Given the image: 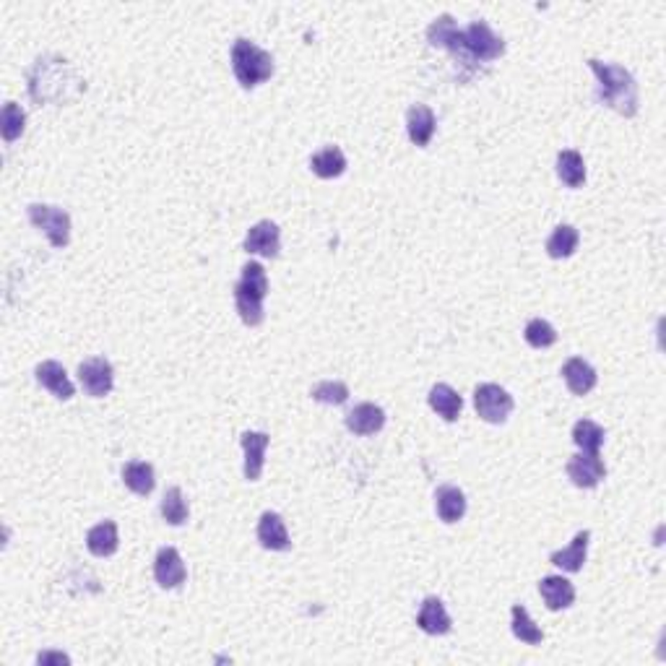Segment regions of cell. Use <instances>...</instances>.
<instances>
[{
	"instance_id": "obj_29",
	"label": "cell",
	"mask_w": 666,
	"mask_h": 666,
	"mask_svg": "<svg viewBox=\"0 0 666 666\" xmlns=\"http://www.w3.org/2000/svg\"><path fill=\"white\" fill-rule=\"evenodd\" d=\"M187 515H190V511H187V503L182 497V489L180 487H170L164 492V497H162V518L170 526H182L187 520Z\"/></svg>"
},
{
	"instance_id": "obj_34",
	"label": "cell",
	"mask_w": 666,
	"mask_h": 666,
	"mask_svg": "<svg viewBox=\"0 0 666 666\" xmlns=\"http://www.w3.org/2000/svg\"><path fill=\"white\" fill-rule=\"evenodd\" d=\"M39 664H47V662H58V664H68V656H62V654H39V659H37Z\"/></svg>"
},
{
	"instance_id": "obj_22",
	"label": "cell",
	"mask_w": 666,
	"mask_h": 666,
	"mask_svg": "<svg viewBox=\"0 0 666 666\" xmlns=\"http://www.w3.org/2000/svg\"><path fill=\"white\" fill-rule=\"evenodd\" d=\"M429 406H432V412H437L445 422H455L458 414H461V409H463V398L455 394L448 383H437V386H432V391H429Z\"/></svg>"
},
{
	"instance_id": "obj_1",
	"label": "cell",
	"mask_w": 666,
	"mask_h": 666,
	"mask_svg": "<svg viewBox=\"0 0 666 666\" xmlns=\"http://www.w3.org/2000/svg\"><path fill=\"white\" fill-rule=\"evenodd\" d=\"M588 68L599 79V91L596 99L604 102L606 107L617 110L625 118H633L637 112V84L630 71L614 62H602L596 58L588 61Z\"/></svg>"
},
{
	"instance_id": "obj_28",
	"label": "cell",
	"mask_w": 666,
	"mask_h": 666,
	"mask_svg": "<svg viewBox=\"0 0 666 666\" xmlns=\"http://www.w3.org/2000/svg\"><path fill=\"white\" fill-rule=\"evenodd\" d=\"M573 443L583 454H599V448L604 445V429L591 420H580L573 427Z\"/></svg>"
},
{
	"instance_id": "obj_17",
	"label": "cell",
	"mask_w": 666,
	"mask_h": 666,
	"mask_svg": "<svg viewBox=\"0 0 666 666\" xmlns=\"http://www.w3.org/2000/svg\"><path fill=\"white\" fill-rule=\"evenodd\" d=\"M406 130L414 146H427L435 136V112L427 104H414L406 112Z\"/></svg>"
},
{
	"instance_id": "obj_14",
	"label": "cell",
	"mask_w": 666,
	"mask_h": 666,
	"mask_svg": "<svg viewBox=\"0 0 666 666\" xmlns=\"http://www.w3.org/2000/svg\"><path fill=\"white\" fill-rule=\"evenodd\" d=\"M417 625L427 636H445L451 633V614L445 612V604L437 596H427L417 614Z\"/></svg>"
},
{
	"instance_id": "obj_10",
	"label": "cell",
	"mask_w": 666,
	"mask_h": 666,
	"mask_svg": "<svg viewBox=\"0 0 666 666\" xmlns=\"http://www.w3.org/2000/svg\"><path fill=\"white\" fill-rule=\"evenodd\" d=\"M245 250L253 255H263V258H276L281 250V232L273 221H258L255 227H250L247 237H245Z\"/></svg>"
},
{
	"instance_id": "obj_5",
	"label": "cell",
	"mask_w": 666,
	"mask_h": 666,
	"mask_svg": "<svg viewBox=\"0 0 666 666\" xmlns=\"http://www.w3.org/2000/svg\"><path fill=\"white\" fill-rule=\"evenodd\" d=\"M474 406H477V414L489 424H503L511 412H513V395L508 394L505 388L495 386V383H482L477 391H474Z\"/></svg>"
},
{
	"instance_id": "obj_24",
	"label": "cell",
	"mask_w": 666,
	"mask_h": 666,
	"mask_svg": "<svg viewBox=\"0 0 666 666\" xmlns=\"http://www.w3.org/2000/svg\"><path fill=\"white\" fill-rule=\"evenodd\" d=\"M427 39L432 47H443V50H461V29L455 27L454 16H440L429 24L427 29Z\"/></svg>"
},
{
	"instance_id": "obj_30",
	"label": "cell",
	"mask_w": 666,
	"mask_h": 666,
	"mask_svg": "<svg viewBox=\"0 0 666 666\" xmlns=\"http://www.w3.org/2000/svg\"><path fill=\"white\" fill-rule=\"evenodd\" d=\"M511 617H513V636L518 637V640H523V643H529V645H539V643L545 640V633L534 625V620L529 617L526 606L515 604L513 609H511Z\"/></svg>"
},
{
	"instance_id": "obj_8",
	"label": "cell",
	"mask_w": 666,
	"mask_h": 666,
	"mask_svg": "<svg viewBox=\"0 0 666 666\" xmlns=\"http://www.w3.org/2000/svg\"><path fill=\"white\" fill-rule=\"evenodd\" d=\"M568 477L576 487L594 489L606 477L604 461L596 454H578L568 461Z\"/></svg>"
},
{
	"instance_id": "obj_12",
	"label": "cell",
	"mask_w": 666,
	"mask_h": 666,
	"mask_svg": "<svg viewBox=\"0 0 666 666\" xmlns=\"http://www.w3.org/2000/svg\"><path fill=\"white\" fill-rule=\"evenodd\" d=\"M37 383L42 386V388H47L50 394L55 395V398H61V401H68V398H73V383L68 380V375H65V367L61 362H53V360H47V362L37 364Z\"/></svg>"
},
{
	"instance_id": "obj_31",
	"label": "cell",
	"mask_w": 666,
	"mask_h": 666,
	"mask_svg": "<svg viewBox=\"0 0 666 666\" xmlns=\"http://www.w3.org/2000/svg\"><path fill=\"white\" fill-rule=\"evenodd\" d=\"M24 125H27V115L24 110L16 104V102H5L3 107V115H0V130H3V138L11 144L16 141L21 133H24Z\"/></svg>"
},
{
	"instance_id": "obj_21",
	"label": "cell",
	"mask_w": 666,
	"mask_h": 666,
	"mask_svg": "<svg viewBox=\"0 0 666 666\" xmlns=\"http://www.w3.org/2000/svg\"><path fill=\"white\" fill-rule=\"evenodd\" d=\"M435 508L443 523H458L466 513V497L458 487L443 485L435 492Z\"/></svg>"
},
{
	"instance_id": "obj_7",
	"label": "cell",
	"mask_w": 666,
	"mask_h": 666,
	"mask_svg": "<svg viewBox=\"0 0 666 666\" xmlns=\"http://www.w3.org/2000/svg\"><path fill=\"white\" fill-rule=\"evenodd\" d=\"M79 380H81L84 391L91 398H102V395H107L112 391L115 370H112V364L107 362L104 357H91V360L81 362V367H79Z\"/></svg>"
},
{
	"instance_id": "obj_18",
	"label": "cell",
	"mask_w": 666,
	"mask_h": 666,
	"mask_svg": "<svg viewBox=\"0 0 666 666\" xmlns=\"http://www.w3.org/2000/svg\"><path fill=\"white\" fill-rule=\"evenodd\" d=\"M386 424V412L375 404H360L346 414V427L354 435H375Z\"/></svg>"
},
{
	"instance_id": "obj_15",
	"label": "cell",
	"mask_w": 666,
	"mask_h": 666,
	"mask_svg": "<svg viewBox=\"0 0 666 666\" xmlns=\"http://www.w3.org/2000/svg\"><path fill=\"white\" fill-rule=\"evenodd\" d=\"M562 378H565L570 394L576 395L591 394L596 388V380H599L596 370L586 362V360H580V357H570L568 362L562 364Z\"/></svg>"
},
{
	"instance_id": "obj_23",
	"label": "cell",
	"mask_w": 666,
	"mask_h": 666,
	"mask_svg": "<svg viewBox=\"0 0 666 666\" xmlns=\"http://www.w3.org/2000/svg\"><path fill=\"white\" fill-rule=\"evenodd\" d=\"M122 482H125V487H128L130 492H136V495H141V497L152 495L154 485H156V479H154V466L152 463H146V461H130V463H125V466H122Z\"/></svg>"
},
{
	"instance_id": "obj_9",
	"label": "cell",
	"mask_w": 666,
	"mask_h": 666,
	"mask_svg": "<svg viewBox=\"0 0 666 666\" xmlns=\"http://www.w3.org/2000/svg\"><path fill=\"white\" fill-rule=\"evenodd\" d=\"M154 578L162 588H178L180 583H185L187 570L182 562L180 552L175 546H162L156 560H154Z\"/></svg>"
},
{
	"instance_id": "obj_26",
	"label": "cell",
	"mask_w": 666,
	"mask_h": 666,
	"mask_svg": "<svg viewBox=\"0 0 666 666\" xmlns=\"http://www.w3.org/2000/svg\"><path fill=\"white\" fill-rule=\"evenodd\" d=\"M578 243H580V235H578L576 227L560 224L546 240V253H549V258H570L578 250Z\"/></svg>"
},
{
	"instance_id": "obj_4",
	"label": "cell",
	"mask_w": 666,
	"mask_h": 666,
	"mask_svg": "<svg viewBox=\"0 0 666 666\" xmlns=\"http://www.w3.org/2000/svg\"><path fill=\"white\" fill-rule=\"evenodd\" d=\"M461 50L477 61H495L505 53V42L489 29L487 21H474L461 31Z\"/></svg>"
},
{
	"instance_id": "obj_20",
	"label": "cell",
	"mask_w": 666,
	"mask_h": 666,
	"mask_svg": "<svg viewBox=\"0 0 666 666\" xmlns=\"http://www.w3.org/2000/svg\"><path fill=\"white\" fill-rule=\"evenodd\" d=\"M121 537H118V523L115 520H102L87 534V546L94 557H110L118 552Z\"/></svg>"
},
{
	"instance_id": "obj_32",
	"label": "cell",
	"mask_w": 666,
	"mask_h": 666,
	"mask_svg": "<svg viewBox=\"0 0 666 666\" xmlns=\"http://www.w3.org/2000/svg\"><path fill=\"white\" fill-rule=\"evenodd\" d=\"M523 336H526V341H529L534 349H546V346H552V344L557 341V331L552 329V323H546L542 318L529 321Z\"/></svg>"
},
{
	"instance_id": "obj_27",
	"label": "cell",
	"mask_w": 666,
	"mask_h": 666,
	"mask_svg": "<svg viewBox=\"0 0 666 666\" xmlns=\"http://www.w3.org/2000/svg\"><path fill=\"white\" fill-rule=\"evenodd\" d=\"M557 175L568 187H580L586 182V164L583 156L573 149L557 154Z\"/></svg>"
},
{
	"instance_id": "obj_6",
	"label": "cell",
	"mask_w": 666,
	"mask_h": 666,
	"mask_svg": "<svg viewBox=\"0 0 666 666\" xmlns=\"http://www.w3.org/2000/svg\"><path fill=\"white\" fill-rule=\"evenodd\" d=\"M29 221L47 235V240L55 247H65L71 240V216L58 206H45V204H31Z\"/></svg>"
},
{
	"instance_id": "obj_19",
	"label": "cell",
	"mask_w": 666,
	"mask_h": 666,
	"mask_svg": "<svg viewBox=\"0 0 666 666\" xmlns=\"http://www.w3.org/2000/svg\"><path fill=\"white\" fill-rule=\"evenodd\" d=\"M588 542H591V531H578L576 539L565 546V549L554 552V554L549 557V562L557 565V568H562V570H568V573H578V570L583 568V562H586Z\"/></svg>"
},
{
	"instance_id": "obj_16",
	"label": "cell",
	"mask_w": 666,
	"mask_h": 666,
	"mask_svg": "<svg viewBox=\"0 0 666 666\" xmlns=\"http://www.w3.org/2000/svg\"><path fill=\"white\" fill-rule=\"evenodd\" d=\"M258 542L266 546V549H273V552H284L292 546V539H289V531L281 520L279 513H263L261 520H258Z\"/></svg>"
},
{
	"instance_id": "obj_13",
	"label": "cell",
	"mask_w": 666,
	"mask_h": 666,
	"mask_svg": "<svg viewBox=\"0 0 666 666\" xmlns=\"http://www.w3.org/2000/svg\"><path fill=\"white\" fill-rule=\"evenodd\" d=\"M539 594L545 599L546 609L560 612L576 602V588L568 578L562 576H546L539 580Z\"/></svg>"
},
{
	"instance_id": "obj_25",
	"label": "cell",
	"mask_w": 666,
	"mask_h": 666,
	"mask_svg": "<svg viewBox=\"0 0 666 666\" xmlns=\"http://www.w3.org/2000/svg\"><path fill=\"white\" fill-rule=\"evenodd\" d=\"M310 167H312V172H315L318 178L333 180V178L344 175V170H346V156H344V152H341L338 146H329V149L318 152L310 159Z\"/></svg>"
},
{
	"instance_id": "obj_33",
	"label": "cell",
	"mask_w": 666,
	"mask_h": 666,
	"mask_svg": "<svg viewBox=\"0 0 666 666\" xmlns=\"http://www.w3.org/2000/svg\"><path fill=\"white\" fill-rule=\"evenodd\" d=\"M310 395L315 398V401H321V404H331V406H341L346 398H349V388H346V383H341V380H323V383H318Z\"/></svg>"
},
{
	"instance_id": "obj_3",
	"label": "cell",
	"mask_w": 666,
	"mask_h": 666,
	"mask_svg": "<svg viewBox=\"0 0 666 666\" xmlns=\"http://www.w3.org/2000/svg\"><path fill=\"white\" fill-rule=\"evenodd\" d=\"M232 71L240 81V87L253 89L273 76V58L271 53L261 50L250 39H237L232 47Z\"/></svg>"
},
{
	"instance_id": "obj_2",
	"label": "cell",
	"mask_w": 666,
	"mask_h": 666,
	"mask_svg": "<svg viewBox=\"0 0 666 666\" xmlns=\"http://www.w3.org/2000/svg\"><path fill=\"white\" fill-rule=\"evenodd\" d=\"M269 295V276L266 269L255 261L245 263L243 276L235 287V304L243 318L245 326H261L263 323V300Z\"/></svg>"
},
{
	"instance_id": "obj_11",
	"label": "cell",
	"mask_w": 666,
	"mask_h": 666,
	"mask_svg": "<svg viewBox=\"0 0 666 666\" xmlns=\"http://www.w3.org/2000/svg\"><path fill=\"white\" fill-rule=\"evenodd\" d=\"M266 448H269V435L266 432H245L243 451H245V479L258 482L263 474L266 463Z\"/></svg>"
}]
</instances>
